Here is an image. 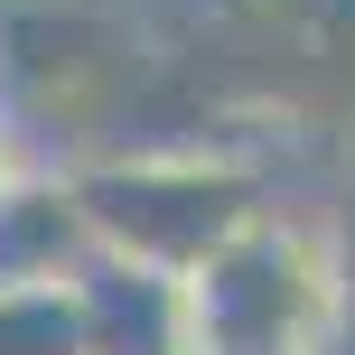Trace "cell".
Returning <instances> with one entry per match:
<instances>
[{"label": "cell", "mask_w": 355, "mask_h": 355, "mask_svg": "<svg viewBox=\"0 0 355 355\" xmlns=\"http://www.w3.org/2000/svg\"><path fill=\"white\" fill-rule=\"evenodd\" d=\"M187 300H196V355H309L327 327V271L309 243L243 225L225 252L187 271Z\"/></svg>", "instance_id": "6da1fadb"}, {"label": "cell", "mask_w": 355, "mask_h": 355, "mask_svg": "<svg viewBox=\"0 0 355 355\" xmlns=\"http://www.w3.org/2000/svg\"><path fill=\"white\" fill-rule=\"evenodd\" d=\"M0 355H85L75 281H28V290H0Z\"/></svg>", "instance_id": "7a4b0ae2"}]
</instances>
